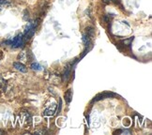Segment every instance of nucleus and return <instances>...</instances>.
Wrapping results in <instances>:
<instances>
[{"label": "nucleus", "mask_w": 152, "mask_h": 135, "mask_svg": "<svg viewBox=\"0 0 152 135\" xmlns=\"http://www.w3.org/2000/svg\"><path fill=\"white\" fill-rule=\"evenodd\" d=\"M84 33L87 34L91 38H94V35H95V30H94V28L93 27H91V26H87V27L86 28Z\"/></svg>", "instance_id": "obj_7"}, {"label": "nucleus", "mask_w": 152, "mask_h": 135, "mask_svg": "<svg viewBox=\"0 0 152 135\" xmlns=\"http://www.w3.org/2000/svg\"><path fill=\"white\" fill-rule=\"evenodd\" d=\"M72 99V89H68L67 92L65 93V100L67 101V103H70Z\"/></svg>", "instance_id": "obj_6"}, {"label": "nucleus", "mask_w": 152, "mask_h": 135, "mask_svg": "<svg viewBox=\"0 0 152 135\" xmlns=\"http://www.w3.org/2000/svg\"><path fill=\"white\" fill-rule=\"evenodd\" d=\"M2 133H4V131H0V134H2Z\"/></svg>", "instance_id": "obj_14"}, {"label": "nucleus", "mask_w": 152, "mask_h": 135, "mask_svg": "<svg viewBox=\"0 0 152 135\" xmlns=\"http://www.w3.org/2000/svg\"><path fill=\"white\" fill-rule=\"evenodd\" d=\"M133 40V38H129V40H124L123 41V43H124L125 45H130L131 44V42Z\"/></svg>", "instance_id": "obj_11"}, {"label": "nucleus", "mask_w": 152, "mask_h": 135, "mask_svg": "<svg viewBox=\"0 0 152 135\" xmlns=\"http://www.w3.org/2000/svg\"><path fill=\"white\" fill-rule=\"evenodd\" d=\"M18 58H19L20 60H25V53H22L21 55L18 56Z\"/></svg>", "instance_id": "obj_13"}, {"label": "nucleus", "mask_w": 152, "mask_h": 135, "mask_svg": "<svg viewBox=\"0 0 152 135\" xmlns=\"http://www.w3.org/2000/svg\"><path fill=\"white\" fill-rule=\"evenodd\" d=\"M7 44H10L11 45L12 47L14 48H18V47H22L23 45V37L22 34L18 35L17 37H15L13 40H8L6 41Z\"/></svg>", "instance_id": "obj_2"}, {"label": "nucleus", "mask_w": 152, "mask_h": 135, "mask_svg": "<svg viewBox=\"0 0 152 135\" xmlns=\"http://www.w3.org/2000/svg\"><path fill=\"white\" fill-rule=\"evenodd\" d=\"M70 73V64H69V65H67V66H66V68H65V70H64L62 80H63V81H67L68 79H69Z\"/></svg>", "instance_id": "obj_5"}, {"label": "nucleus", "mask_w": 152, "mask_h": 135, "mask_svg": "<svg viewBox=\"0 0 152 135\" xmlns=\"http://www.w3.org/2000/svg\"><path fill=\"white\" fill-rule=\"evenodd\" d=\"M5 85H6V82H5V80L3 79L2 76L0 75V86H1V87H4Z\"/></svg>", "instance_id": "obj_9"}, {"label": "nucleus", "mask_w": 152, "mask_h": 135, "mask_svg": "<svg viewBox=\"0 0 152 135\" xmlns=\"http://www.w3.org/2000/svg\"><path fill=\"white\" fill-rule=\"evenodd\" d=\"M53 110H45V112H44V114H45V115H53Z\"/></svg>", "instance_id": "obj_10"}, {"label": "nucleus", "mask_w": 152, "mask_h": 135, "mask_svg": "<svg viewBox=\"0 0 152 135\" xmlns=\"http://www.w3.org/2000/svg\"><path fill=\"white\" fill-rule=\"evenodd\" d=\"M30 68H31L33 70H43V68H42L39 63H37V62H33V63L30 65Z\"/></svg>", "instance_id": "obj_8"}, {"label": "nucleus", "mask_w": 152, "mask_h": 135, "mask_svg": "<svg viewBox=\"0 0 152 135\" xmlns=\"http://www.w3.org/2000/svg\"><path fill=\"white\" fill-rule=\"evenodd\" d=\"M116 96V94L112 92H104V93H101V94H99V95L96 96L94 99H92V102L94 101H99L101 99H107V98H113Z\"/></svg>", "instance_id": "obj_3"}, {"label": "nucleus", "mask_w": 152, "mask_h": 135, "mask_svg": "<svg viewBox=\"0 0 152 135\" xmlns=\"http://www.w3.org/2000/svg\"><path fill=\"white\" fill-rule=\"evenodd\" d=\"M40 19H37L35 22H32V23H30L29 25L25 27V40H30V38H32V36H33L34 34H35V32H36V29L37 27H38L39 23H40Z\"/></svg>", "instance_id": "obj_1"}, {"label": "nucleus", "mask_w": 152, "mask_h": 135, "mask_svg": "<svg viewBox=\"0 0 152 135\" xmlns=\"http://www.w3.org/2000/svg\"><path fill=\"white\" fill-rule=\"evenodd\" d=\"M61 107H62V105H61V100L59 99V104H58V109H56V111H55V113H56L57 114L60 113V110H61Z\"/></svg>", "instance_id": "obj_12"}, {"label": "nucleus", "mask_w": 152, "mask_h": 135, "mask_svg": "<svg viewBox=\"0 0 152 135\" xmlns=\"http://www.w3.org/2000/svg\"><path fill=\"white\" fill-rule=\"evenodd\" d=\"M13 67L16 69L17 70H19L21 72H26L27 71V69L25 65H23L22 63H19V62H15L13 63Z\"/></svg>", "instance_id": "obj_4"}]
</instances>
